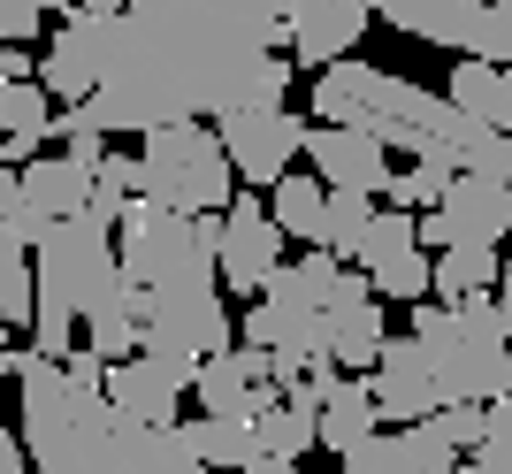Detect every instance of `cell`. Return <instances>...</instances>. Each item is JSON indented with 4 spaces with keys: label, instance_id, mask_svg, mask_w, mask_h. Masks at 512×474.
Returning a JSON list of instances; mask_svg holds the SVG:
<instances>
[{
    "label": "cell",
    "instance_id": "40",
    "mask_svg": "<svg viewBox=\"0 0 512 474\" xmlns=\"http://www.w3.org/2000/svg\"><path fill=\"white\" fill-rule=\"evenodd\" d=\"M77 8H85V16H100V23H107V16H123L130 0H77Z\"/></svg>",
    "mask_w": 512,
    "mask_h": 474
},
{
    "label": "cell",
    "instance_id": "5",
    "mask_svg": "<svg viewBox=\"0 0 512 474\" xmlns=\"http://www.w3.org/2000/svg\"><path fill=\"white\" fill-rule=\"evenodd\" d=\"M39 268V314H31V352L69 360L77 352V322L123 306V260H115V230H92L85 215L46 222L31 245Z\"/></svg>",
    "mask_w": 512,
    "mask_h": 474
},
{
    "label": "cell",
    "instance_id": "22",
    "mask_svg": "<svg viewBox=\"0 0 512 474\" xmlns=\"http://www.w3.org/2000/svg\"><path fill=\"white\" fill-rule=\"evenodd\" d=\"M375 429H383V406H375L367 375H329V390H321V444L344 459L352 444H367Z\"/></svg>",
    "mask_w": 512,
    "mask_h": 474
},
{
    "label": "cell",
    "instance_id": "2",
    "mask_svg": "<svg viewBox=\"0 0 512 474\" xmlns=\"http://www.w3.org/2000/svg\"><path fill=\"white\" fill-rule=\"evenodd\" d=\"M23 383V444H31V474H214L192 459L184 429H138L107 406L100 390H77L62 360L23 345L16 352Z\"/></svg>",
    "mask_w": 512,
    "mask_h": 474
},
{
    "label": "cell",
    "instance_id": "3",
    "mask_svg": "<svg viewBox=\"0 0 512 474\" xmlns=\"http://www.w3.org/2000/svg\"><path fill=\"white\" fill-rule=\"evenodd\" d=\"M383 299L375 283L360 276V260H337V253H306V260H283L276 283L260 291V306H245V345H268L291 383L306 367H375L383 352Z\"/></svg>",
    "mask_w": 512,
    "mask_h": 474
},
{
    "label": "cell",
    "instance_id": "29",
    "mask_svg": "<svg viewBox=\"0 0 512 474\" xmlns=\"http://www.w3.org/2000/svg\"><path fill=\"white\" fill-rule=\"evenodd\" d=\"M451 161H406V169L390 176V192L383 199H398V207H406V215H428V207H436V199H444V184H451Z\"/></svg>",
    "mask_w": 512,
    "mask_h": 474
},
{
    "label": "cell",
    "instance_id": "34",
    "mask_svg": "<svg viewBox=\"0 0 512 474\" xmlns=\"http://www.w3.org/2000/svg\"><path fill=\"white\" fill-rule=\"evenodd\" d=\"M123 199H130V192H115V184H107V176H92L85 222H92V230H115V222H123Z\"/></svg>",
    "mask_w": 512,
    "mask_h": 474
},
{
    "label": "cell",
    "instance_id": "26",
    "mask_svg": "<svg viewBox=\"0 0 512 474\" xmlns=\"http://www.w3.org/2000/svg\"><path fill=\"white\" fill-rule=\"evenodd\" d=\"M276 230L299 237V245H321V215H329V184L321 176H276Z\"/></svg>",
    "mask_w": 512,
    "mask_h": 474
},
{
    "label": "cell",
    "instance_id": "33",
    "mask_svg": "<svg viewBox=\"0 0 512 474\" xmlns=\"http://www.w3.org/2000/svg\"><path fill=\"white\" fill-rule=\"evenodd\" d=\"M428 429L444 436L451 452H474V444L490 436V406H436V413H428Z\"/></svg>",
    "mask_w": 512,
    "mask_h": 474
},
{
    "label": "cell",
    "instance_id": "6",
    "mask_svg": "<svg viewBox=\"0 0 512 474\" xmlns=\"http://www.w3.org/2000/svg\"><path fill=\"white\" fill-rule=\"evenodd\" d=\"M413 337H421L428 367H436V398H444V406H490L497 398V360H505V345H512L497 291L413 306Z\"/></svg>",
    "mask_w": 512,
    "mask_h": 474
},
{
    "label": "cell",
    "instance_id": "4",
    "mask_svg": "<svg viewBox=\"0 0 512 474\" xmlns=\"http://www.w3.org/2000/svg\"><path fill=\"white\" fill-rule=\"evenodd\" d=\"M314 115L321 123H352V130H375L383 146L413 153V161H451V169H467L474 146L490 138V123H474L444 100V92L413 85L398 69H375V62H329L314 77Z\"/></svg>",
    "mask_w": 512,
    "mask_h": 474
},
{
    "label": "cell",
    "instance_id": "8",
    "mask_svg": "<svg viewBox=\"0 0 512 474\" xmlns=\"http://www.w3.org/2000/svg\"><path fill=\"white\" fill-rule=\"evenodd\" d=\"M138 161H146V199H161L169 215H222L237 199V169L222 153V130H207V123L146 130Z\"/></svg>",
    "mask_w": 512,
    "mask_h": 474
},
{
    "label": "cell",
    "instance_id": "30",
    "mask_svg": "<svg viewBox=\"0 0 512 474\" xmlns=\"http://www.w3.org/2000/svg\"><path fill=\"white\" fill-rule=\"evenodd\" d=\"M85 352L92 360H130L138 352V322H130V306H107V314H85Z\"/></svg>",
    "mask_w": 512,
    "mask_h": 474
},
{
    "label": "cell",
    "instance_id": "23",
    "mask_svg": "<svg viewBox=\"0 0 512 474\" xmlns=\"http://www.w3.org/2000/svg\"><path fill=\"white\" fill-rule=\"evenodd\" d=\"M176 429H184L192 459L214 467V474H237V467H253V459H260V429L245 421V413H199V421H176Z\"/></svg>",
    "mask_w": 512,
    "mask_h": 474
},
{
    "label": "cell",
    "instance_id": "12",
    "mask_svg": "<svg viewBox=\"0 0 512 474\" xmlns=\"http://www.w3.org/2000/svg\"><path fill=\"white\" fill-rule=\"evenodd\" d=\"M214 130H222L237 184H253V192H276V176H291V161L306 153V123L291 108H237L214 115Z\"/></svg>",
    "mask_w": 512,
    "mask_h": 474
},
{
    "label": "cell",
    "instance_id": "7",
    "mask_svg": "<svg viewBox=\"0 0 512 474\" xmlns=\"http://www.w3.org/2000/svg\"><path fill=\"white\" fill-rule=\"evenodd\" d=\"M214 245H222V215H169L161 199H123L115 222V260L123 283L138 291H169V283H214Z\"/></svg>",
    "mask_w": 512,
    "mask_h": 474
},
{
    "label": "cell",
    "instance_id": "19",
    "mask_svg": "<svg viewBox=\"0 0 512 474\" xmlns=\"http://www.w3.org/2000/svg\"><path fill=\"white\" fill-rule=\"evenodd\" d=\"M260 383H276V352L268 345H230V352H214V360H199L192 398H199V413H245V421H253Z\"/></svg>",
    "mask_w": 512,
    "mask_h": 474
},
{
    "label": "cell",
    "instance_id": "35",
    "mask_svg": "<svg viewBox=\"0 0 512 474\" xmlns=\"http://www.w3.org/2000/svg\"><path fill=\"white\" fill-rule=\"evenodd\" d=\"M92 176H107V184H115V192H130V199L146 192V161H138V153H107Z\"/></svg>",
    "mask_w": 512,
    "mask_h": 474
},
{
    "label": "cell",
    "instance_id": "39",
    "mask_svg": "<svg viewBox=\"0 0 512 474\" xmlns=\"http://www.w3.org/2000/svg\"><path fill=\"white\" fill-rule=\"evenodd\" d=\"M237 474H306L299 459H253V467H237Z\"/></svg>",
    "mask_w": 512,
    "mask_h": 474
},
{
    "label": "cell",
    "instance_id": "24",
    "mask_svg": "<svg viewBox=\"0 0 512 474\" xmlns=\"http://www.w3.org/2000/svg\"><path fill=\"white\" fill-rule=\"evenodd\" d=\"M497 283H505L497 245H444L436 268H428V299H474V291H497Z\"/></svg>",
    "mask_w": 512,
    "mask_h": 474
},
{
    "label": "cell",
    "instance_id": "37",
    "mask_svg": "<svg viewBox=\"0 0 512 474\" xmlns=\"http://www.w3.org/2000/svg\"><path fill=\"white\" fill-rule=\"evenodd\" d=\"M16 77H39V69H31V54H23V46H0V92L16 85Z\"/></svg>",
    "mask_w": 512,
    "mask_h": 474
},
{
    "label": "cell",
    "instance_id": "41",
    "mask_svg": "<svg viewBox=\"0 0 512 474\" xmlns=\"http://www.w3.org/2000/svg\"><path fill=\"white\" fill-rule=\"evenodd\" d=\"M497 390H512V345H505V360H497Z\"/></svg>",
    "mask_w": 512,
    "mask_h": 474
},
{
    "label": "cell",
    "instance_id": "32",
    "mask_svg": "<svg viewBox=\"0 0 512 474\" xmlns=\"http://www.w3.org/2000/svg\"><path fill=\"white\" fill-rule=\"evenodd\" d=\"M54 138H62V153H69V161H85V169H100V161H107V130L92 123V108L54 115Z\"/></svg>",
    "mask_w": 512,
    "mask_h": 474
},
{
    "label": "cell",
    "instance_id": "1",
    "mask_svg": "<svg viewBox=\"0 0 512 474\" xmlns=\"http://www.w3.org/2000/svg\"><path fill=\"white\" fill-rule=\"evenodd\" d=\"M85 16V8H77ZM92 23V123L161 130L237 108H283L291 62L283 54V0H130L123 16Z\"/></svg>",
    "mask_w": 512,
    "mask_h": 474
},
{
    "label": "cell",
    "instance_id": "17",
    "mask_svg": "<svg viewBox=\"0 0 512 474\" xmlns=\"http://www.w3.org/2000/svg\"><path fill=\"white\" fill-rule=\"evenodd\" d=\"M367 23H375L367 0H283V46L314 69L344 62V54L367 39Z\"/></svg>",
    "mask_w": 512,
    "mask_h": 474
},
{
    "label": "cell",
    "instance_id": "15",
    "mask_svg": "<svg viewBox=\"0 0 512 474\" xmlns=\"http://www.w3.org/2000/svg\"><path fill=\"white\" fill-rule=\"evenodd\" d=\"M428 268H436V253L421 245V222L406 207L375 215V230L360 245V276L375 283V299H428Z\"/></svg>",
    "mask_w": 512,
    "mask_h": 474
},
{
    "label": "cell",
    "instance_id": "20",
    "mask_svg": "<svg viewBox=\"0 0 512 474\" xmlns=\"http://www.w3.org/2000/svg\"><path fill=\"white\" fill-rule=\"evenodd\" d=\"M444 467H459V452H451L428 421H413V429H375L367 444L344 452V474H444Z\"/></svg>",
    "mask_w": 512,
    "mask_h": 474
},
{
    "label": "cell",
    "instance_id": "21",
    "mask_svg": "<svg viewBox=\"0 0 512 474\" xmlns=\"http://www.w3.org/2000/svg\"><path fill=\"white\" fill-rule=\"evenodd\" d=\"M367 8H375V23H390L421 46H444V54H467L474 23H482V0H367Z\"/></svg>",
    "mask_w": 512,
    "mask_h": 474
},
{
    "label": "cell",
    "instance_id": "38",
    "mask_svg": "<svg viewBox=\"0 0 512 474\" xmlns=\"http://www.w3.org/2000/svg\"><path fill=\"white\" fill-rule=\"evenodd\" d=\"M0 474H31V459H23L16 429H0Z\"/></svg>",
    "mask_w": 512,
    "mask_h": 474
},
{
    "label": "cell",
    "instance_id": "31",
    "mask_svg": "<svg viewBox=\"0 0 512 474\" xmlns=\"http://www.w3.org/2000/svg\"><path fill=\"white\" fill-rule=\"evenodd\" d=\"M474 62H497L512 69V0H482V23H474Z\"/></svg>",
    "mask_w": 512,
    "mask_h": 474
},
{
    "label": "cell",
    "instance_id": "27",
    "mask_svg": "<svg viewBox=\"0 0 512 474\" xmlns=\"http://www.w3.org/2000/svg\"><path fill=\"white\" fill-rule=\"evenodd\" d=\"M375 192H329V215H321V253H337V260H360L367 230H375Z\"/></svg>",
    "mask_w": 512,
    "mask_h": 474
},
{
    "label": "cell",
    "instance_id": "13",
    "mask_svg": "<svg viewBox=\"0 0 512 474\" xmlns=\"http://www.w3.org/2000/svg\"><path fill=\"white\" fill-rule=\"evenodd\" d=\"M199 367L192 360H161V352H130V360L107 367L100 398L123 421H138V429H176L184 421V390H192Z\"/></svg>",
    "mask_w": 512,
    "mask_h": 474
},
{
    "label": "cell",
    "instance_id": "18",
    "mask_svg": "<svg viewBox=\"0 0 512 474\" xmlns=\"http://www.w3.org/2000/svg\"><path fill=\"white\" fill-rule=\"evenodd\" d=\"M85 199H92V169H85V161H69V153H31V161H23V207H16V230L39 245L46 222L85 215Z\"/></svg>",
    "mask_w": 512,
    "mask_h": 474
},
{
    "label": "cell",
    "instance_id": "36",
    "mask_svg": "<svg viewBox=\"0 0 512 474\" xmlns=\"http://www.w3.org/2000/svg\"><path fill=\"white\" fill-rule=\"evenodd\" d=\"M474 474H512V429H490L474 444Z\"/></svg>",
    "mask_w": 512,
    "mask_h": 474
},
{
    "label": "cell",
    "instance_id": "25",
    "mask_svg": "<svg viewBox=\"0 0 512 474\" xmlns=\"http://www.w3.org/2000/svg\"><path fill=\"white\" fill-rule=\"evenodd\" d=\"M459 115H474V123L505 130V69L497 62H474V54H459L451 62V92H444Z\"/></svg>",
    "mask_w": 512,
    "mask_h": 474
},
{
    "label": "cell",
    "instance_id": "43",
    "mask_svg": "<svg viewBox=\"0 0 512 474\" xmlns=\"http://www.w3.org/2000/svg\"><path fill=\"white\" fill-rule=\"evenodd\" d=\"M505 130H512V69H505Z\"/></svg>",
    "mask_w": 512,
    "mask_h": 474
},
{
    "label": "cell",
    "instance_id": "9",
    "mask_svg": "<svg viewBox=\"0 0 512 474\" xmlns=\"http://www.w3.org/2000/svg\"><path fill=\"white\" fill-rule=\"evenodd\" d=\"M123 306L138 322V352H161V360H214L230 352V314L214 299V283H169V291H138L123 283Z\"/></svg>",
    "mask_w": 512,
    "mask_h": 474
},
{
    "label": "cell",
    "instance_id": "44",
    "mask_svg": "<svg viewBox=\"0 0 512 474\" xmlns=\"http://www.w3.org/2000/svg\"><path fill=\"white\" fill-rule=\"evenodd\" d=\"M497 306H505V329H512V291H497Z\"/></svg>",
    "mask_w": 512,
    "mask_h": 474
},
{
    "label": "cell",
    "instance_id": "42",
    "mask_svg": "<svg viewBox=\"0 0 512 474\" xmlns=\"http://www.w3.org/2000/svg\"><path fill=\"white\" fill-rule=\"evenodd\" d=\"M0 367H16V352H8V322H0Z\"/></svg>",
    "mask_w": 512,
    "mask_h": 474
},
{
    "label": "cell",
    "instance_id": "10",
    "mask_svg": "<svg viewBox=\"0 0 512 474\" xmlns=\"http://www.w3.org/2000/svg\"><path fill=\"white\" fill-rule=\"evenodd\" d=\"M283 245H291V237H283L276 215L260 207V192H253V184H237V199L222 207V245H214V276H222V291L260 299V291L276 283V268H283Z\"/></svg>",
    "mask_w": 512,
    "mask_h": 474
},
{
    "label": "cell",
    "instance_id": "28",
    "mask_svg": "<svg viewBox=\"0 0 512 474\" xmlns=\"http://www.w3.org/2000/svg\"><path fill=\"white\" fill-rule=\"evenodd\" d=\"M0 130H8V138H31V146L54 138V92H46L39 77H16V85L0 92Z\"/></svg>",
    "mask_w": 512,
    "mask_h": 474
},
{
    "label": "cell",
    "instance_id": "45",
    "mask_svg": "<svg viewBox=\"0 0 512 474\" xmlns=\"http://www.w3.org/2000/svg\"><path fill=\"white\" fill-rule=\"evenodd\" d=\"M0 138H8V130H0Z\"/></svg>",
    "mask_w": 512,
    "mask_h": 474
},
{
    "label": "cell",
    "instance_id": "16",
    "mask_svg": "<svg viewBox=\"0 0 512 474\" xmlns=\"http://www.w3.org/2000/svg\"><path fill=\"white\" fill-rule=\"evenodd\" d=\"M367 390H375V406H383V421H398V429H413V421H428V413L444 406L436 398V367H428L421 337H383V352H375V367H367Z\"/></svg>",
    "mask_w": 512,
    "mask_h": 474
},
{
    "label": "cell",
    "instance_id": "11",
    "mask_svg": "<svg viewBox=\"0 0 512 474\" xmlns=\"http://www.w3.org/2000/svg\"><path fill=\"white\" fill-rule=\"evenodd\" d=\"M413 222H421L428 253H444V245H505L512 237V184L459 169L444 184V199H436L428 215H413Z\"/></svg>",
    "mask_w": 512,
    "mask_h": 474
},
{
    "label": "cell",
    "instance_id": "14",
    "mask_svg": "<svg viewBox=\"0 0 512 474\" xmlns=\"http://www.w3.org/2000/svg\"><path fill=\"white\" fill-rule=\"evenodd\" d=\"M306 161H314V176L329 192H375L383 199L390 176H398L390 146L375 130H352V123H306Z\"/></svg>",
    "mask_w": 512,
    "mask_h": 474
}]
</instances>
